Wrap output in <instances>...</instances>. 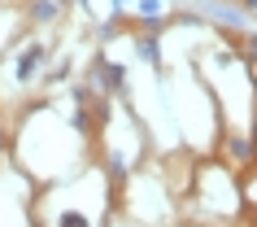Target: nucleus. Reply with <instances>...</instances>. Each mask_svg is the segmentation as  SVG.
<instances>
[{"label":"nucleus","instance_id":"1","mask_svg":"<svg viewBox=\"0 0 257 227\" xmlns=\"http://www.w3.org/2000/svg\"><path fill=\"white\" fill-rule=\"evenodd\" d=\"M40 61H44V44H31V48H22V53H18L14 74H18L22 83H27V79H35V74H40Z\"/></svg>","mask_w":257,"mask_h":227},{"label":"nucleus","instance_id":"2","mask_svg":"<svg viewBox=\"0 0 257 227\" xmlns=\"http://www.w3.org/2000/svg\"><path fill=\"white\" fill-rule=\"evenodd\" d=\"M122 66H113V61H96L92 66V83H100V88H122Z\"/></svg>","mask_w":257,"mask_h":227},{"label":"nucleus","instance_id":"3","mask_svg":"<svg viewBox=\"0 0 257 227\" xmlns=\"http://www.w3.org/2000/svg\"><path fill=\"white\" fill-rule=\"evenodd\" d=\"M57 14V0H35L31 5V18H53Z\"/></svg>","mask_w":257,"mask_h":227},{"label":"nucleus","instance_id":"4","mask_svg":"<svg viewBox=\"0 0 257 227\" xmlns=\"http://www.w3.org/2000/svg\"><path fill=\"white\" fill-rule=\"evenodd\" d=\"M57 227H87V218H83L79 210H66L61 218H57Z\"/></svg>","mask_w":257,"mask_h":227},{"label":"nucleus","instance_id":"5","mask_svg":"<svg viewBox=\"0 0 257 227\" xmlns=\"http://www.w3.org/2000/svg\"><path fill=\"white\" fill-rule=\"evenodd\" d=\"M136 48H140V57H144V61H157V44H153V40H140Z\"/></svg>","mask_w":257,"mask_h":227},{"label":"nucleus","instance_id":"6","mask_svg":"<svg viewBox=\"0 0 257 227\" xmlns=\"http://www.w3.org/2000/svg\"><path fill=\"white\" fill-rule=\"evenodd\" d=\"M118 5H122V0H118Z\"/></svg>","mask_w":257,"mask_h":227}]
</instances>
